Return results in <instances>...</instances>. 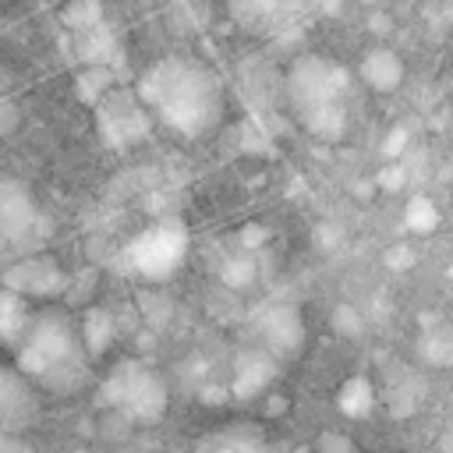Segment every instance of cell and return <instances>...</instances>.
I'll return each mask as SVG.
<instances>
[{
  "mask_svg": "<svg viewBox=\"0 0 453 453\" xmlns=\"http://www.w3.org/2000/svg\"><path fill=\"white\" fill-rule=\"evenodd\" d=\"M103 396L113 411H120L134 421H156L166 407V389H163L159 375L149 372L142 361H120L110 372Z\"/></svg>",
  "mask_w": 453,
  "mask_h": 453,
  "instance_id": "4",
  "label": "cell"
},
{
  "mask_svg": "<svg viewBox=\"0 0 453 453\" xmlns=\"http://www.w3.org/2000/svg\"><path fill=\"white\" fill-rule=\"evenodd\" d=\"M347 92H350L347 71L322 53L297 57L287 71V81H283V96H287L290 113L304 124L308 134H315L322 142L343 138Z\"/></svg>",
  "mask_w": 453,
  "mask_h": 453,
  "instance_id": "3",
  "label": "cell"
},
{
  "mask_svg": "<svg viewBox=\"0 0 453 453\" xmlns=\"http://www.w3.org/2000/svg\"><path fill=\"white\" fill-rule=\"evenodd\" d=\"M35 411V386L18 372L0 365V425H18Z\"/></svg>",
  "mask_w": 453,
  "mask_h": 453,
  "instance_id": "9",
  "label": "cell"
},
{
  "mask_svg": "<svg viewBox=\"0 0 453 453\" xmlns=\"http://www.w3.org/2000/svg\"><path fill=\"white\" fill-rule=\"evenodd\" d=\"M32 386L71 393L88 375V350L81 343V329L71 326L67 315L57 308L32 315L28 333L18 343V365H14Z\"/></svg>",
  "mask_w": 453,
  "mask_h": 453,
  "instance_id": "2",
  "label": "cell"
},
{
  "mask_svg": "<svg viewBox=\"0 0 453 453\" xmlns=\"http://www.w3.org/2000/svg\"><path fill=\"white\" fill-rule=\"evenodd\" d=\"M357 74L372 92H396L403 81V60L386 46H372L361 53Z\"/></svg>",
  "mask_w": 453,
  "mask_h": 453,
  "instance_id": "10",
  "label": "cell"
},
{
  "mask_svg": "<svg viewBox=\"0 0 453 453\" xmlns=\"http://www.w3.org/2000/svg\"><path fill=\"white\" fill-rule=\"evenodd\" d=\"M315 449L319 453H357L354 442H350V435H343V432H319Z\"/></svg>",
  "mask_w": 453,
  "mask_h": 453,
  "instance_id": "17",
  "label": "cell"
},
{
  "mask_svg": "<svg viewBox=\"0 0 453 453\" xmlns=\"http://www.w3.org/2000/svg\"><path fill=\"white\" fill-rule=\"evenodd\" d=\"M188 255V226L180 219H159L127 244V262L145 280H166Z\"/></svg>",
  "mask_w": 453,
  "mask_h": 453,
  "instance_id": "5",
  "label": "cell"
},
{
  "mask_svg": "<svg viewBox=\"0 0 453 453\" xmlns=\"http://www.w3.org/2000/svg\"><path fill=\"white\" fill-rule=\"evenodd\" d=\"M340 407H343V414H350V418L368 414V411H372V386H368L365 379H350V382L340 389Z\"/></svg>",
  "mask_w": 453,
  "mask_h": 453,
  "instance_id": "14",
  "label": "cell"
},
{
  "mask_svg": "<svg viewBox=\"0 0 453 453\" xmlns=\"http://www.w3.org/2000/svg\"><path fill=\"white\" fill-rule=\"evenodd\" d=\"M110 336H113V319H110V311L92 308V311L85 315V326H81V343H85V350H88V354L106 350Z\"/></svg>",
  "mask_w": 453,
  "mask_h": 453,
  "instance_id": "13",
  "label": "cell"
},
{
  "mask_svg": "<svg viewBox=\"0 0 453 453\" xmlns=\"http://www.w3.org/2000/svg\"><path fill=\"white\" fill-rule=\"evenodd\" d=\"M265 379H273V354L258 350V354H244L237 361V375H234V393L237 396H251L265 386Z\"/></svg>",
  "mask_w": 453,
  "mask_h": 453,
  "instance_id": "12",
  "label": "cell"
},
{
  "mask_svg": "<svg viewBox=\"0 0 453 453\" xmlns=\"http://www.w3.org/2000/svg\"><path fill=\"white\" fill-rule=\"evenodd\" d=\"M258 329H262V340H265V347H269L273 354H294V350L301 347V340H304L301 311L290 308V304L269 308V311L262 315Z\"/></svg>",
  "mask_w": 453,
  "mask_h": 453,
  "instance_id": "8",
  "label": "cell"
},
{
  "mask_svg": "<svg viewBox=\"0 0 453 453\" xmlns=\"http://www.w3.org/2000/svg\"><path fill=\"white\" fill-rule=\"evenodd\" d=\"M202 453H262V446H258L251 435H237V432H226V435H216V439H209Z\"/></svg>",
  "mask_w": 453,
  "mask_h": 453,
  "instance_id": "15",
  "label": "cell"
},
{
  "mask_svg": "<svg viewBox=\"0 0 453 453\" xmlns=\"http://www.w3.org/2000/svg\"><path fill=\"white\" fill-rule=\"evenodd\" d=\"M333 326H336V333H343V336H357V333H361V315H357L350 304H340L336 315H333Z\"/></svg>",
  "mask_w": 453,
  "mask_h": 453,
  "instance_id": "18",
  "label": "cell"
},
{
  "mask_svg": "<svg viewBox=\"0 0 453 453\" xmlns=\"http://www.w3.org/2000/svg\"><path fill=\"white\" fill-rule=\"evenodd\" d=\"M32 326V311H28V301L11 294V290H0V343H21V336L28 333Z\"/></svg>",
  "mask_w": 453,
  "mask_h": 453,
  "instance_id": "11",
  "label": "cell"
},
{
  "mask_svg": "<svg viewBox=\"0 0 453 453\" xmlns=\"http://www.w3.org/2000/svg\"><path fill=\"white\" fill-rule=\"evenodd\" d=\"M0 453H32V446L18 435H0Z\"/></svg>",
  "mask_w": 453,
  "mask_h": 453,
  "instance_id": "19",
  "label": "cell"
},
{
  "mask_svg": "<svg viewBox=\"0 0 453 453\" xmlns=\"http://www.w3.org/2000/svg\"><path fill=\"white\" fill-rule=\"evenodd\" d=\"M138 103L173 134L198 142L219 131L226 92L216 71L195 57H163L138 81Z\"/></svg>",
  "mask_w": 453,
  "mask_h": 453,
  "instance_id": "1",
  "label": "cell"
},
{
  "mask_svg": "<svg viewBox=\"0 0 453 453\" xmlns=\"http://www.w3.org/2000/svg\"><path fill=\"white\" fill-rule=\"evenodd\" d=\"M35 223H39V212H35V202L25 191V184L0 180V241H4V248L28 241Z\"/></svg>",
  "mask_w": 453,
  "mask_h": 453,
  "instance_id": "7",
  "label": "cell"
},
{
  "mask_svg": "<svg viewBox=\"0 0 453 453\" xmlns=\"http://www.w3.org/2000/svg\"><path fill=\"white\" fill-rule=\"evenodd\" d=\"M64 18L71 21V28H85V32H88V28H96V21H99V7H96V0H74Z\"/></svg>",
  "mask_w": 453,
  "mask_h": 453,
  "instance_id": "16",
  "label": "cell"
},
{
  "mask_svg": "<svg viewBox=\"0 0 453 453\" xmlns=\"http://www.w3.org/2000/svg\"><path fill=\"white\" fill-rule=\"evenodd\" d=\"M0 290H4V283H0Z\"/></svg>",
  "mask_w": 453,
  "mask_h": 453,
  "instance_id": "20",
  "label": "cell"
},
{
  "mask_svg": "<svg viewBox=\"0 0 453 453\" xmlns=\"http://www.w3.org/2000/svg\"><path fill=\"white\" fill-rule=\"evenodd\" d=\"M0 283L4 290L18 294V297H53L67 287V276L64 269L46 258V255H25V258H14L4 273H0Z\"/></svg>",
  "mask_w": 453,
  "mask_h": 453,
  "instance_id": "6",
  "label": "cell"
}]
</instances>
